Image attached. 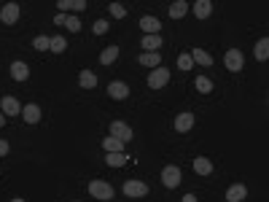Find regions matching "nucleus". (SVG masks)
<instances>
[{"label": "nucleus", "instance_id": "nucleus-27", "mask_svg": "<svg viewBox=\"0 0 269 202\" xmlns=\"http://www.w3.org/2000/svg\"><path fill=\"white\" fill-rule=\"evenodd\" d=\"M194 86H197V92H202V95L213 92V81H210L208 76H197V81H194Z\"/></svg>", "mask_w": 269, "mask_h": 202}, {"label": "nucleus", "instance_id": "nucleus-13", "mask_svg": "<svg viewBox=\"0 0 269 202\" xmlns=\"http://www.w3.org/2000/svg\"><path fill=\"white\" fill-rule=\"evenodd\" d=\"M22 119H25L27 124H38V121H41V108H38L35 102L25 105V108H22Z\"/></svg>", "mask_w": 269, "mask_h": 202}, {"label": "nucleus", "instance_id": "nucleus-22", "mask_svg": "<svg viewBox=\"0 0 269 202\" xmlns=\"http://www.w3.org/2000/svg\"><path fill=\"white\" fill-rule=\"evenodd\" d=\"M78 84H81L84 89H94V86H97V76L91 70H81V73H78Z\"/></svg>", "mask_w": 269, "mask_h": 202}, {"label": "nucleus", "instance_id": "nucleus-8", "mask_svg": "<svg viewBox=\"0 0 269 202\" xmlns=\"http://www.w3.org/2000/svg\"><path fill=\"white\" fill-rule=\"evenodd\" d=\"M108 97H111V100H127L129 86L124 84V81H113V84H108Z\"/></svg>", "mask_w": 269, "mask_h": 202}, {"label": "nucleus", "instance_id": "nucleus-6", "mask_svg": "<svg viewBox=\"0 0 269 202\" xmlns=\"http://www.w3.org/2000/svg\"><path fill=\"white\" fill-rule=\"evenodd\" d=\"M19 3H5L3 8H0V19H3V25H16V19H19Z\"/></svg>", "mask_w": 269, "mask_h": 202}, {"label": "nucleus", "instance_id": "nucleus-21", "mask_svg": "<svg viewBox=\"0 0 269 202\" xmlns=\"http://www.w3.org/2000/svg\"><path fill=\"white\" fill-rule=\"evenodd\" d=\"M102 148H105V154H119V151H124V143L119 140V137H105L102 140Z\"/></svg>", "mask_w": 269, "mask_h": 202}, {"label": "nucleus", "instance_id": "nucleus-25", "mask_svg": "<svg viewBox=\"0 0 269 202\" xmlns=\"http://www.w3.org/2000/svg\"><path fill=\"white\" fill-rule=\"evenodd\" d=\"M105 162H108L111 167H124V165L129 162V157H127L124 151H119V154H108V157H105Z\"/></svg>", "mask_w": 269, "mask_h": 202}, {"label": "nucleus", "instance_id": "nucleus-20", "mask_svg": "<svg viewBox=\"0 0 269 202\" xmlns=\"http://www.w3.org/2000/svg\"><path fill=\"white\" fill-rule=\"evenodd\" d=\"M57 8H62V14H65V11H84L87 8V0H60Z\"/></svg>", "mask_w": 269, "mask_h": 202}, {"label": "nucleus", "instance_id": "nucleus-4", "mask_svg": "<svg viewBox=\"0 0 269 202\" xmlns=\"http://www.w3.org/2000/svg\"><path fill=\"white\" fill-rule=\"evenodd\" d=\"M162 183L167 189H175V186H180V167L178 165H167L162 170Z\"/></svg>", "mask_w": 269, "mask_h": 202}, {"label": "nucleus", "instance_id": "nucleus-7", "mask_svg": "<svg viewBox=\"0 0 269 202\" xmlns=\"http://www.w3.org/2000/svg\"><path fill=\"white\" fill-rule=\"evenodd\" d=\"M0 111H3L5 116H22L19 100H16V97H11V95H5L3 100H0Z\"/></svg>", "mask_w": 269, "mask_h": 202}, {"label": "nucleus", "instance_id": "nucleus-30", "mask_svg": "<svg viewBox=\"0 0 269 202\" xmlns=\"http://www.w3.org/2000/svg\"><path fill=\"white\" fill-rule=\"evenodd\" d=\"M32 46H35L38 51H49V46H51V38H46V35H38L35 40H32Z\"/></svg>", "mask_w": 269, "mask_h": 202}, {"label": "nucleus", "instance_id": "nucleus-3", "mask_svg": "<svg viewBox=\"0 0 269 202\" xmlns=\"http://www.w3.org/2000/svg\"><path fill=\"white\" fill-rule=\"evenodd\" d=\"M167 81H170V70L159 65V67H153L151 76H148V86H151V89H162V86H167Z\"/></svg>", "mask_w": 269, "mask_h": 202}, {"label": "nucleus", "instance_id": "nucleus-17", "mask_svg": "<svg viewBox=\"0 0 269 202\" xmlns=\"http://www.w3.org/2000/svg\"><path fill=\"white\" fill-rule=\"evenodd\" d=\"M167 11H170V19H183V16L188 14V3L186 0H175Z\"/></svg>", "mask_w": 269, "mask_h": 202}, {"label": "nucleus", "instance_id": "nucleus-37", "mask_svg": "<svg viewBox=\"0 0 269 202\" xmlns=\"http://www.w3.org/2000/svg\"><path fill=\"white\" fill-rule=\"evenodd\" d=\"M3 124H5V113L0 111V127H3Z\"/></svg>", "mask_w": 269, "mask_h": 202}, {"label": "nucleus", "instance_id": "nucleus-18", "mask_svg": "<svg viewBox=\"0 0 269 202\" xmlns=\"http://www.w3.org/2000/svg\"><path fill=\"white\" fill-rule=\"evenodd\" d=\"M188 57H191V60L197 62V65H205V67L213 65V57H210L205 49H194V51H188Z\"/></svg>", "mask_w": 269, "mask_h": 202}, {"label": "nucleus", "instance_id": "nucleus-19", "mask_svg": "<svg viewBox=\"0 0 269 202\" xmlns=\"http://www.w3.org/2000/svg\"><path fill=\"white\" fill-rule=\"evenodd\" d=\"M11 76H14V81H27L30 78V67L25 62H14L11 65Z\"/></svg>", "mask_w": 269, "mask_h": 202}, {"label": "nucleus", "instance_id": "nucleus-16", "mask_svg": "<svg viewBox=\"0 0 269 202\" xmlns=\"http://www.w3.org/2000/svg\"><path fill=\"white\" fill-rule=\"evenodd\" d=\"M194 172H197V175H210V172H213V162L208 157H197L194 159Z\"/></svg>", "mask_w": 269, "mask_h": 202}, {"label": "nucleus", "instance_id": "nucleus-38", "mask_svg": "<svg viewBox=\"0 0 269 202\" xmlns=\"http://www.w3.org/2000/svg\"><path fill=\"white\" fill-rule=\"evenodd\" d=\"M11 202H25V200H11Z\"/></svg>", "mask_w": 269, "mask_h": 202}, {"label": "nucleus", "instance_id": "nucleus-12", "mask_svg": "<svg viewBox=\"0 0 269 202\" xmlns=\"http://www.w3.org/2000/svg\"><path fill=\"white\" fill-rule=\"evenodd\" d=\"M137 62L146 65V67H159L162 65V54H159V51H143V54L137 57Z\"/></svg>", "mask_w": 269, "mask_h": 202}, {"label": "nucleus", "instance_id": "nucleus-15", "mask_svg": "<svg viewBox=\"0 0 269 202\" xmlns=\"http://www.w3.org/2000/svg\"><path fill=\"white\" fill-rule=\"evenodd\" d=\"M210 14H213V3H210V0H197V3H194V16H197V19H208Z\"/></svg>", "mask_w": 269, "mask_h": 202}, {"label": "nucleus", "instance_id": "nucleus-33", "mask_svg": "<svg viewBox=\"0 0 269 202\" xmlns=\"http://www.w3.org/2000/svg\"><path fill=\"white\" fill-rule=\"evenodd\" d=\"M108 33V22L105 19H97L94 22V35H105Z\"/></svg>", "mask_w": 269, "mask_h": 202}, {"label": "nucleus", "instance_id": "nucleus-32", "mask_svg": "<svg viewBox=\"0 0 269 202\" xmlns=\"http://www.w3.org/2000/svg\"><path fill=\"white\" fill-rule=\"evenodd\" d=\"M65 27H67L70 33H78V30H81V22H78L76 16H67V19H65Z\"/></svg>", "mask_w": 269, "mask_h": 202}, {"label": "nucleus", "instance_id": "nucleus-14", "mask_svg": "<svg viewBox=\"0 0 269 202\" xmlns=\"http://www.w3.org/2000/svg\"><path fill=\"white\" fill-rule=\"evenodd\" d=\"M140 27L146 30V35H159V30H162V25H159L156 16H143V19H140Z\"/></svg>", "mask_w": 269, "mask_h": 202}, {"label": "nucleus", "instance_id": "nucleus-31", "mask_svg": "<svg viewBox=\"0 0 269 202\" xmlns=\"http://www.w3.org/2000/svg\"><path fill=\"white\" fill-rule=\"evenodd\" d=\"M178 67H180V70H191V67H194V60L188 57V51L178 57Z\"/></svg>", "mask_w": 269, "mask_h": 202}, {"label": "nucleus", "instance_id": "nucleus-10", "mask_svg": "<svg viewBox=\"0 0 269 202\" xmlns=\"http://www.w3.org/2000/svg\"><path fill=\"white\" fill-rule=\"evenodd\" d=\"M248 197V189L242 186V183H232V186L226 189V202H242Z\"/></svg>", "mask_w": 269, "mask_h": 202}, {"label": "nucleus", "instance_id": "nucleus-23", "mask_svg": "<svg viewBox=\"0 0 269 202\" xmlns=\"http://www.w3.org/2000/svg\"><path fill=\"white\" fill-rule=\"evenodd\" d=\"M253 54H256V60H259V62L267 60V57H269V38H261L259 43H256V51H253Z\"/></svg>", "mask_w": 269, "mask_h": 202}, {"label": "nucleus", "instance_id": "nucleus-24", "mask_svg": "<svg viewBox=\"0 0 269 202\" xmlns=\"http://www.w3.org/2000/svg\"><path fill=\"white\" fill-rule=\"evenodd\" d=\"M116 57H119V46H108V49H102L100 62L102 65H111V62H116Z\"/></svg>", "mask_w": 269, "mask_h": 202}, {"label": "nucleus", "instance_id": "nucleus-1", "mask_svg": "<svg viewBox=\"0 0 269 202\" xmlns=\"http://www.w3.org/2000/svg\"><path fill=\"white\" fill-rule=\"evenodd\" d=\"M89 194L94 200H111L113 197V186L108 181H89Z\"/></svg>", "mask_w": 269, "mask_h": 202}, {"label": "nucleus", "instance_id": "nucleus-9", "mask_svg": "<svg viewBox=\"0 0 269 202\" xmlns=\"http://www.w3.org/2000/svg\"><path fill=\"white\" fill-rule=\"evenodd\" d=\"M124 194H127V197H146L148 194V186L143 181H124Z\"/></svg>", "mask_w": 269, "mask_h": 202}, {"label": "nucleus", "instance_id": "nucleus-34", "mask_svg": "<svg viewBox=\"0 0 269 202\" xmlns=\"http://www.w3.org/2000/svg\"><path fill=\"white\" fill-rule=\"evenodd\" d=\"M8 140H3V137H0V157H5V154H8Z\"/></svg>", "mask_w": 269, "mask_h": 202}, {"label": "nucleus", "instance_id": "nucleus-5", "mask_svg": "<svg viewBox=\"0 0 269 202\" xmlns=\"http://www.w3.org/2000/svg\"><path fill=\"white\" fill-rule=\"evenodd\" d=\"M111 135L119 137L121 143H129L135 137V132H132V127L124 124V121H113V124H111Z\"/></svg>", "mask_w": 269, "mask_h": 202}, {"label": "nucleus", "instance_id": "nucleus-29", "mask_svg": "<svg viewBox=\"0 0 269 202\" xmlns=\"http://www.w3.org/2000/svg\"><path fill=\"white\" fill-rule=\"evenodd\" d=\"M108 8H111V16H113V19H124V16H127V8H124L121 3H111Z\"/></svg>", "mask_w": 269, "mask_h": 202}, {"label": "nucleus", "instance_id": "nucleus-28", "mask_svg": "<svg viewBox=\"0 0 269 202\" xmlns=\"http://www.w3.org/2000/svg\"><path fill=\"white\" fill-rule=\"evenodd\" d=\"M65 49H67V43H65V38H62V35H54V38H51L49 51H54V54H62Z\"/></svg>", "mask_w": 269, "mask_h": 202}, {"label": "nucleus", "instance_id": "nucleus-36", "mask_svg": "<svg viewBox=\"0 0 269 202\" xmlns=\"http://www.w3.org/2000/svg\"><path fill=\"white\" fill-rule=\"evenodd\" d=\"M180 202H197V197H194V194H186V197H183Z\"/></svg>", "mask_w": 269, "mask_h": 202}, {"label": "nucleus", "instance_id": "nucleus-2", "mask_svg": "<svg viewBox=\"0 0 269 202\" xmlns=\"http://www.w3.org/2000/svg\"><path fill=\"white\" fill-rule=\"evenodd\" d=\"M224 65H226V70H229V73L242 70V65H245L242 51H239V49H229V51H226V57H224Z\"/></svg>", "mask_w": 269, "mask_h": 202}, {"label": "nucleus", "instance_id": "nucleus-35", "mask_svg": "<svg viewBox=\"0 0 269 202\" xmlns=\"http://www.w3.org/2000/svg\"><path fill=\"white\" fill-rule=\"evenodd\" d=\"M65 19H67V14H57L54 16V25H65Z\"/></svg>", "mask_w": 269, "mask_h": 202}, {"label": "nucleus", "instance_id": "nucleus-26", "mask_svg": "<svg viewBox=\"0 0 269 202\" xmlns=\"http://www.w3.org/2000/svg\"><path fill=\"white\" fill-rule=\"evenodd\" d=\"M143 49H146V51H156L159 49V46H162V35H146V38H143Z\"/></svg>", "mask_w": 269, "mask_h": 202}, {"label": "nucleus", "instance_id": "nucleus-11", "mask_svg": "<svg viewBox=\"0 0 269 202\" xmlns=\"http://www.w3.org/2000/svg\"><path fill=\"white\" fill-rule=\"evenodd\" d=\"M191 127H194V113L191 111H183V113L175 116V130L178 132H188Z\"/></svg>", "mask_w": 269, "mask_h": 202}]
</instances>
